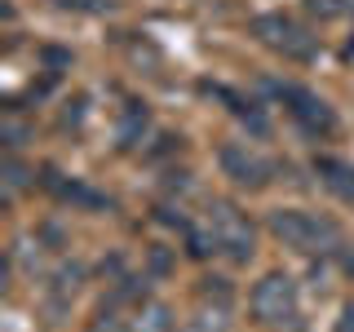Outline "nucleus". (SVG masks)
<instances>
[{"label": "nucleus", "instance_id": "obj_13", "mask_svg": "<svg viewBox=\"0 0 354 332\" xmlns=\"http://www.w3.org/2000/svg\"><path fill=\"white\" fill-rule=\"evenodd\" d=\"M0 177H5V195H14V191H22V186H27L36 173H31L27 164H18V160H5V169H0Z\"/></svg>", "mask_w": 354, "mask_h": 332}, {"label": "nucleus", "instance_id": "obj_10", "mask_svg": "<svg viewBox=\"0 0 354 332\" xmlns=\"http://www.w3.org/2000/svg\"><path fill=\"white\" fill-rule=\"evenodd\" d=\"M173 310L169 306H160V302H142L138 310H133V324L129 332H173Z\"/></svg>", "mask_w": 354, "mask_h": 332}, {"label": "nucleus", "instance_id": "obj_6", "mask_svg": "<svg viewBox=\"0 0 354 332\" xmlns=\"http://www.w3.org/2000/svg\"><path fill=\"white\" fill-rule=\"evenodd\" d=\"M217 164H221V173H226L235 186H243V191H266V186H270V177H274V164L266 160L261 151L243 147V142H230V147H221Z\"/></svg>", "mask_w": 354, "mask_h": 332}, {"label": "nucleus", "instance_id": "obj_4", "mask_svg": "<svg viewBox=\"0 0 354 332\" xmlns=\"http://www.w3.org/2000/svg\"><path fill=\"white\" fill-rule=\"evenodd\" d=\"M204 230H208L213 248H217L226 261L243 266V261L252 257V226H248V217H243L235 204L213 199V204H208V213H204Z\"/></svg>", "mask_w": 354, "mask_h": 332}, {"label": "nucleus", "instance_id": "obj_2", "mask_svg": "<svg viewBox=\"0 0 354 332\" xmlns=\"http://www.w3.org/2000/svg\"><path fill=\"white\" fill-rule=\"evenodd\" d=\"M252 315H257V324L274 328V332H301V293H297V284L288 279V275H266L257 279L248 297Z\"/></svg>", "mask_w": 354, "mask_h": 332}, {"label": "nucleus", "instance_id": "obj_3", "mask_svg": "<svg viewBox=\"0 0 354 332\" xmlns=\"http://www.w3.org/2000/svg\"><path fill=\"white\" fill-rule=\"evenodd\" d=\"M252 36H257L266 49L283 53L288 62H310L319 53V36L306 27V22H297L292 14H257L252 18Z\"/></svg>", "mask_w": 354, "mask_h": 332}, {"label": "nucleus", "instance_id": "obj_17", "mask_svg": "<svg viewBox=\"0 0 354 332\" xmlns=\"http://www.w3.org/2000/svg\"><path fill=\"white\" fill-rule=\"evenodd\" d=\"M350 53H354V40H350Z\"/></svg>", "mask_w": 354, "mask_h": 332}, {"label": "nucleus", "instance_id": "obj_8", "mask_svg": "<svg viewBox=\"0 0 354 332\" xmlns=\"http://www.w3.org/2000/svg\"><path fill=\"white\" fill-rule=\"evenodd\" d=\"M315 173H319V182H324L337 199L354 204V164L350 160H337V155H315Z\"/></svg>", "mask_w": 354, "mask_h": 332}, {"label": "nucleus", "instance_id": "obj_11", "mask_svg": "<svg viewBox=\"0 0 354 332\" xmlns=\"http://www.w3.org/2000/svg\"><path fill=\"white\" fill-rule=\"evenodd\" d=\"M186 332H230V306L199 302V310L186 319Z\"/></svg>", "mask_w": 354, "mask_h": 332}, {"label": "nucleus", "instance_id": "obj_5", "mask_svg": "<svg viewBox=\"0 0 354 332\" xmlns=\"http://www.w3.org/2000/svg\"><path fill=\"white\" fill-rule=\"evenodd\" d=\"M274 98L288 107V116L297 120V129H301L306 138H332V133H337V111L319 93H310L301 84H274Z\"/></svg>", "mask_w": 354, "mask_h": 332}, {"label": "nucleus", "instance_id": "obj_12", "mask_svg": "<svg viewBox=\"0 0 354 332\" xmlns=\"http://www.w3.org/2000/svg\"><path fill=\"white\" fill-rule=\"evenodd\" d=\"M199 302L230 306L235 302V288H230V279H221V275H208V279H199Z\"/></svg>", "mask_w": 354, "mask_h": 332}, {"label": "nucleus", "instance_id": "obj_16", "mask_svg": "<svg viewBox=\"0 0 354 332\" xmlns=\"http://www.w3.org/2000/svg\"><path fill=\"white\" fill-rule=\"evenodd\" d=\"M337 332H354V302L341 310V319H337Z\"/></svg>", "mask_w": 354, "mask_h": 332}, {"label": "nucleus", "instance_id": "obj_7", "mask_svg": "<svg viewBox=\"0 0 354 332\" xmlns=\"http://www.w3.org/2000/svg\"><path fill=\"white\" fill-rule=\"evenodd\" d=\"M44 186H49L58 199H66V204H75V208H111V199L102 191H93V186H84V182H75V177H62L58 169H44L40 177Z\"/></svg>", "mask_w": 354, "mask_h": 332}, {"label": "nucleus", "instance_id": "obj_9", "mask_svg": "<svg viewBox=\"0 0 354 332\" xmlns=\"http://www.w3.org/2000/svg\"><path fill=\"white\" fill-rule=\"evenodd\" d=\"M147 129H151L147 107H142V102H124V111H120V124H115V147L120 151H133Z\"/></svg>", "mask_w": 354, "mask_h": 332}, {"label": "nucleus", "instance_id": "obj_15", "mask_svg": "<svg viewBox=\"0 0 354 332\" xmlns=\"http://www.w3.org/2000/svg\"><path fill=\"white\" fill-rule=\"evenodd\" d=\"M62 9H80V14H111L115 0H58Z\"/></svg>", "mask_w": 354, "mask_h": 332}, {"label": "nucleus", "instance_id": "obj_14", "mask_svg": "<svg viewBox=\"0 0 354 332\" xmlns=\"http://www.w3.org/2000/svg\"><path fill=\"white\" fill-rule=\"evenodd\" d=\"M350 5H354V0H306V9H310L319 22H332V18L350 14Z\"/></svg>", "mask_w": 354, "mask_h": 332}, {"label": "nucleus", "instance_id": "obj_1", "mask_svg": "<svg viewBox=\"0 0 354 332\" xmlns=\"http://www.w3.org/2000/svg\"><path fill=\"white\" fill-rule=\"evenodd\" d=\"M270 230H274V239H283V248H297V252H306V257L332 252L341 243L337 221L324 217V213H310V208H274Z\"/></svg>", "mask_w": 354, "mask_h": 332}]
</instances>
